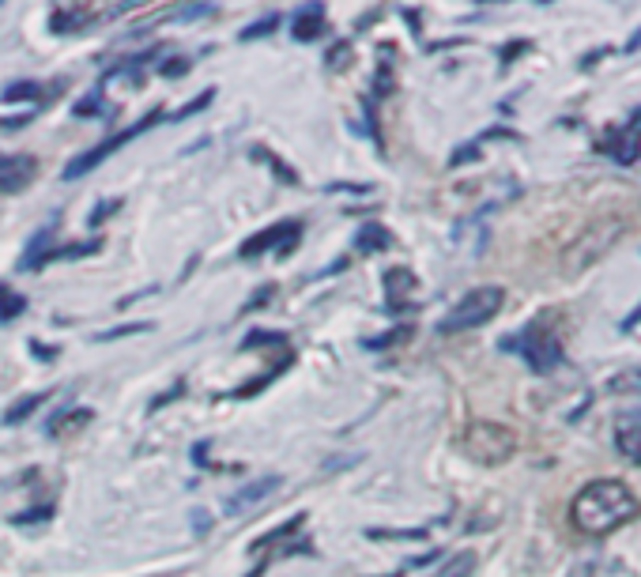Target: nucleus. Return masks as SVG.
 Here are the masks:
<instances>
[{
    "mask_svg": "<svg viewBox=\"0 0 641 577\" xmlns=\"http://www.w3.org/2000/svg\"><path fill=\"white\" fill-rule=\"evenodd\" d=\"M638 513V495L626 487L623 479H592L577 491L574 506H570V521L585 536H608L615 528L630 525Z\"/></svg>",
    "mask_w": 641,
    "mask_h": 577,
    "instance_id": "1",
    "label": "nucleus"
},
{
    "mask_svg": "<svg viewBox=\"0 0 641 577\" xmlns=\"http://www.w3.org/2000/svg\"><path fill=\"white\" fill-rule=\"evenodd\" d=\"M461 449L464 457H472L476 464H506L517 453V434L510 427H502V423H491V419H476V423H468L461 438Z\"/></svg>",
    "mask_w": 641,
    "mask_h": 577,
    "instance_id": "2",
    "label": "nucleus"
},
{
    "mask_svg": "<svg viewBox=\"0 0 641 577\" xmlns=\"http://www.w3.org/2000/svg\"><path fill=\"white\" fill-rule=\"evenodd\" d=\"M498 347H502V351H517L536 374H551V370L562 363V340L547 329L543 321H528L517 336L502 340Z\"/></svg>",
    "mask_w": 641,
    "mask_h": 577,
    "instance_id": "3",
    "label": "nucleus"
},
{
    "mask_svg": "<svg viewBox=\"0 0 641 577\" xmlns=\"http://www.w3.org/2000/svg\"><path fill=\"white\" fill-rule=\"evenodd\" d=\"M502 306H506V291H502V287H476V291H468V295L438 321V332L449 336V332L479 329V325H487Z\"/></svg>",
    "mask_w": 641,
    "mask_h": 577,
    "instance_id": "4",
    "label": "nucleus"
},
{
    "mask_svg": "<svg viewBox=\"0 0 641 577\" xmlns=\"http://www.w3.org/2000/svg\"><path fill=\"white\" fill-rule=\"evenodd\" d=\"M159 121H163V117H159V110H151V114L144 117V121H136V125H129L125 132H117V136H110L106 144H99V148H91V151H83V155H76V159H72V163L65 166V178H68V182H76V178H83V174H91V170L106 163V159H110L114 151H121L125 144H129V140H136L140 132H148L151 125H159Z\"/></svg>",
    "mask_w": 641,
    "mask_h": 577,
    "instance_id": "5",
    "label": "nucleus"
},
{
    "mask_svg": "<svg viewBox=\"0 0 641 577\" xmlns=\"http://www.w3.org/2000/svg\"><path fill=\"white\" fill-rule=\"evenodd\" d=\"M298 234H302V223H298V219H283L276 227H264L261 234H253L246 246L238 249V257H242V261H253V257H261L268 249L291 253V249L298 246Z\"/></svg>",
    "mask_w": 641,
    "mask_h": 577,
    "instance_id": "6",
    "label": "nucleus"
},
{
    "mask_svg": "<svg viewBox=\"0 0 641 577\" xmlns=\"http://www.w3.org/2000/svg\"><path fill=\"white\" fill-rule=\"evenodd\" d=\"M600 151L611 155L615 163H634L641 151V110H634V117H630L626 125H615V129L604 132Z\"/></svg>",
    "mask_w": 641,
    "mask_h": 577,
    "instance_id": "7",
    "label": "nucleus"
},
{
    "mask_svg": "<svg viewBox=\"0 0 641 577\" xmlns=\"http://www.w3.org/2000/svg\"><path fill=\"white\" fill-rule=\"evenodd\" d=\"M34 174H38V159L34 155H4L0 159V193L4 197L23 193L34 182Z\"/></svg>",
    "mask_w": 641,
    "mask_h": 577,
    "instance_id": "8",
    "label": "nucleus"
},
{
    "mask_svg": "<svg viewBox=\"0 0 641 577\" xmlns=\"http://www.w3.org/2000/svg\"><path fill=\"white\" fill-rule=\"evenodd\" d=\"M125 4H110V8H91V4H68L53 12V31H83L87 23H95L99 16H121Z\"/></svg>",
    "mask_w": 641,
    "mask_h": 577,
    "instance_id": "9",
    "label": "nucleus"
},
{
    "mask_svg": "<svg viewBox=\"0 0 641 577\" xmlns=\"http://www.w3.org/2000/svg\"><path fill=\"white\" fill-rule=\"evenodd\" d=\"M280 483H283L280 476H261V479H253V483H246L242 491H234V495L227 498V513H231V517H238L242 510H249V506H257V502H261L264 495H272V491H276Z\"/></svg>",
    "mask_w": 641,
    "mask_h": 577,
    "instance_id": "10",
    "label": "nucleus"
},
{
    "mask_svg": "<svg viewBox=\"0 0 641 577\" xmlns=\"http://www.w3.org/2000/svg\"><path fill=\"white\" fill-rule=\"evenodd\" d=\"M291 34H295V42H317V38L325 34V8H321V4L302 8L295 19V27H291Z\"/></svg>",
    "mask_w": 641,
    "mask_h": 577,
    "instance_id": "11",
    "label": "nucleus"
},
{
    "mask_svg": "<svg viewBox=\"0 0 641 577\" xmlns=\"http://www.w3.org/2000/svg\"><path fill=\"white\" fill-rule=\"evenodd\" d=\"M385 291H389V310H404L408 295L415 291V276L408 268H389L385 272Z\"/></svg>",
    "mask_w": 641,
    "mask_h": 577,
    "instance_id": "12",
    "label": "nucleus"
},
{
    "mask_svg": "<svg viewBox=\"0 0 641 577\" xmlns=\"http://www.w3.org/2000/svg\"><path fill=\"white\" fill-rule=\"evenodd\" d=\"M306 525V513H295V517H291V521H287V525H280V528H272V532H264L261 540H253V544H249V555H253V559H261L264 551H268V547H276V544H287V540H291V536H295L298 528Z\"/></svg>",
    "mask_w": 641,
    "mask_h": 577,
    "instance_id": "13",
    "label": "nucleus"
},
{
    "mask_svg": "<svg viewBox=\"0 0 641 577\" xmlns=\"http://www.w3.org/2000/svg\"><path fill=\"white\" fill-rule=\"evenodd\" d=\"M91 419H95L91 408H72V412L53 415L50 423H46V434H50V438H68V434H76V430L87 427Z\"/></svg>",
    "mask_w": 641,
    "mask_h": 577,
    "instance_id": "14",
    "label": "nucleus"
},
{
    "mask_svg": "<svg viewBox=\"0 0 641 577\" xmlns=\"http://www.w3.org/2000/svg\"><path fill=\"white\" fill-rule=\"evenodd\" d=\"M355 246H359L362 253H381V249L393 246V234L385 231L381 223H366L359 231V238H355Z\"/></svg>",
    "mask_w": 641,
    "mask_h": 577,
    "instance_id": "15",
    "label": "nucleus"
},
{
    "mask_svg": "<svg viewBox=\"0 0 641 577\" xmlns=\"http://www.w3.org/2000/svg\"><path fill=\"white\" fill-rule=\"evenodd\" d=\"M615 449H619L630 464H641V427H619Z\"/></svg>",
    "mask_w": 641,
    "mask_h": 577,
    "instance_id": "16",
    "label": "nucleus"
},
{
    "mask_svg": "<svg viewBox=\"0 0 641 577\" xmlns=\"http://www.w3.org/2000/svg\"><path fill=\"white\" fill-rule=\"evenodd\" d=\"M38 99H42V83L34 80H19L0 91V102H38Z\"/></svg>",
    "mask_w": 641,
    "mask_h": 577,
    "instance_id": "17",
    "label": "nucleus"
},
{
    "mask_svg": "<svg viewBox=\"0 0 641 577\" xmlns=\"http://www.w3.org/2000/svg\"><path fill=\"white\" fill-rule=\"evenodd\" d=\"M42 404H46V393H31V396H23V400H16V404L8 408V415H4V423H8V427H16V423H23V419H27V415H31V412H38Z\"/></svg>",
    "mask_w": 641,
    "mask_h": 577,
    "instance_id": "18",
    "label": "nucleus"
},
{
    "mask_svg": "<svg viewBox=\"0 0 641 577\" xmlns=\"http://www.w3.org/2000/svg\"><path fill=\"white\" fill-rule=\"evenodd\" d=\"M472 570H476V551H461V555H453L445 562L434 577H472Z\"/></svg>",
    "mask_w": 641,
    "mask_h": 577,
    "instance_id": "19",
    "label": "nucleus"
},
{
    "mask_svg": "<svg viewBox=\"0 0 641 577\" xmlns=\"http://www.w3.org/2000/svg\"><path fill=\"white\" fill-rule=\"evenodd\" d=\"M23 310H27V298L12 295V291H0V321H4V325H8V321H16Z\"/></svg>",
    "mask_w": 641,
    "mask_h": 577,
    "instance_id": "20",
    "label": "nucleus"
},
{
    "mask_svg": "<svg viewBox=\"0 0 641 577\" xmlns=\"http://www.w3.org/2000/svg\"><path fill=\"white\" fill-rule=\"evenodd\" d=\"M276 27H280V16H264V19H257L253 27H246V31L238 34V38H242V42H253V38H264V34H272Z\"/></svg>",
    "mask_w": 641,
    "mask_h": 577,
    "instance_id": "21",
    "label": "nucleus"
},
{
    "mask_svg": "<svg viewBox=\"0 0 641 577\" xmlns=\"http://www.w3.org/2000/svg\"><path fill=\"white\" fill-rule=\"evenodd\" d=\"M408 336H411V325H400V329L385 332V336H378V340H366V347H370V351H378V347H389V344H396V340H408Z\"/></svg>",
    "mask_w": 641,
    "mask_h": 577,
    "instance_id": "22",
    "label": "nucleus"
},
{
    "mask_svg": "<svg viewBox=\"0 0 641 577\" xmlns=\"http://www.w3.org/2000/svg\"><path fill=\"white\" fill-rule=\"evenodd\" d=\"M257 159H268V163H272V170H280V178L287 185H298V178H295V170H291V166H283L280 159H276V155H268V151L264 148H257Z\"/></svg>",
    "mask_w": 641,
    "mask_h": 577,
    "instance_id": "23",
    "label": "nucleus"
},
{
    "mask_svg": "<svg viewBox=\"0 0 641 577\" xmlns=\"http://www.w3.org/2000/svg\"><path fill=\"white\" fill-rule=\"evenodd\" d=\"M102 106V91H91L87 99L76 102V117H91V110H99Z\"/></svg>",
    "mask_w": 641,
    "mask_h": 577,
    "instance_id": "24",
    "label": "nucleus"
},
{
    "mask_svg": "<svg viewBox=\"0 0 641 577\" xmlns=\"http://www.w3.org/2000/svg\"><path fill=\"white\" fill-rule=\"evenodd\" d=\"M611 389H615V393H630V389H641V370L638 374H619V378L611 381Z\"/></svg>",
    "mask_w": 641,
    "mask_h": 577,
    "instance_id": "25",
    "label": "nucleus"
},
{
    "mask_svg": "<svg viewBox=\"0 0 641 577\" xmlns=\"http://www.w3.org/2000/svg\"><path fill=\"white\" fill-rule=\"evenodd\" d=\"M208 102H212V91H204L200 99H193V102H189V106H181V110H178V114H174V117H193V114H197V110H204Z\"/></svg>",
    "mask_w": 641,
    "mask_h": 577,
    "instance_id": "26",
    "label": "nucleus"
},
{
    "mask_svg": "<svg viewBox=\"0 0 641 577\" xmlns=\"http://www.w3.org/2000/svg\"><path fill=\"white\" fill-rule=\"evenodd\" d=\"M163 76H181V72H189V61H181V57H174V61H166L163 68H159Z\"/></svg>",
    "mask_w": 641,
    "mask_h": 577,
    "instance_id": "27",
    "label": "nucleus"
}]
</instances>
